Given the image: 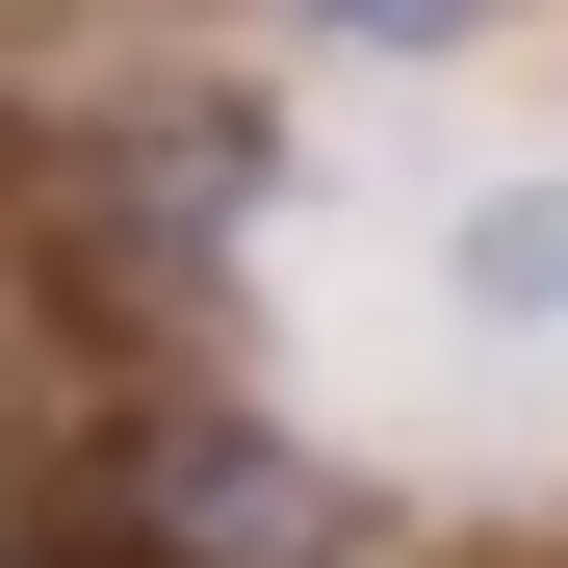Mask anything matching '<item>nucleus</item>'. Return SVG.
Here are the masks:
<instances>
[{
	"label": "nucleus",
	"mask_w": 568,
	"mask_h": 568,
	"mask_svg": "<svg viewBox=\"0 0 568 568\" xmlns=\"http://www.w3.org/2000/svg\"><path fill=\"white\" fill-rule=\"evenodd\" d=\"M130 517L181 542V568H336L362 517H336V465H284V439H155L130 465Z\"/></svg>",
	"instance_id": "obj_1"
},
{
	"label": "nucleus",
	"mask_w": 568,
	"mask_h": 568,
	"mask_svg": "<svg viewBox=\"0 0 568 568\" xmlns=\"http://www.w3.org/2000/svg\"><path fill=\"white\" fill-rule=\"evenodd\" d=\"M311 27H362V52H465L491 0H311Z\"/></svg>",
	"instance_id": "obj_2"
}]
</instances>
